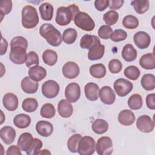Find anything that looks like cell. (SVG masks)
<instances>
[{
  "instance_id": "obj_1",
  "label": "cell",
  "mask_w": 155,
  "mask_h": 155,
  "mask_svg": "<svg viewBox=\"0 0 155 155\" xmlns=\"http://www.w3.org/2000/svg\"><path fill=\"white\" fill-rule=\"evenodd\" d=\"M39 34L53 47L59 46L62 41L61 32L52 24L45 23L39 28Z\"/></svg>"
},
{
  "instance_id": "obj_2",
  "label": "cell",
  "mask_w": 155,
  "mask_h": 155,
  "mask_svg": "<svg viewBox=\"0 0 155 155\" xmlns=\"http://www.w3.org/2000/svg\"><path fill=\"white\" fill-rule=\"evenodd\" d=\"M78 12H79V8L74 4L68 7H60L57 9L55 21L61 26L67 25L74 20Z\"/></svg>"
},
{
  "instance_id": "obj_3",
  "label": "cell",
  "mask_w": 155,
  "mask_h": 155,
  "mask_svg": "<svg viewBox=\"0 0 155 155\" xmlns=\"http://www.w3.org/2000/svg\"><path fill=\"white\" fill-rule=\"evenodd\" d=\"M21 17L22 25L23 27L27 29L35 28L39 21L36 9L30 5H27L23 7Z\"/></svg>"
},
{
  "instance_id": "obj_4",
  "label": "cell",
  "mask_w": 155,
  "mask_h": 155,
  "mask_svg": "<svg viewBox=\"0 0 155 155\" xmlns=\"http://www.w3.org/2000/svg\"><path fill=\"white\" fill-rule=\"evenodd\" d=\"M74 22L76 26L82 30L91 31L95 27V23L91 16L84 12H78L74 17Z\"/></svg>"
},
{
  "instance_id": "obj_5",
  "label": "cell",
  "mask_w": 155,
  "mask_h": 155,
  "mask_svg": "<svg viewBox=\"0 0 155 155\" xmlns=\"http://www.w3.org/2000/svg\"><path fill=\"white\" fill-rule=\"evenodd\" d=\"M96 150V142L94 139L88 136H85L81 138L78 147V153L81 155H91Z\"/></svg>"
},
{
  "instance_id": "obj_6",
  "label": "cell",
  "mask_w": 155,
  "mask_h": 155,
  "mask_svg": "<svg viewBox=\"0 0 155 155\" xmlns=\"http://www.w3.org/2000/svg\"><path fill=\"white\" fill-rule=\"evenodd\" d=\"M27 55V48L23 46L18 45L10 47L9 58L15 64L21 65L25 62Z\"/></svg>"
},
{
  "instance_id": "obj_7",
  "label": "cell",
  "mask_w": 155,
  "mask_h": 155,
  "mask_svg": "<svg viewBox=\"0 0 155 155\" xmlns=\"http://www.w3.org/2000/svg\"><path fill=\"white\" fill-rule=\"evenodd\" d=\"M96 151L99 155H110L113 151V142L110 137L102 136L100 137L96 144Z\"/></svg>"
},
{
  "instance_id": "obj_8",
  "label": "cell",
  "mask_w": 155,
  "mask_h": 155,
  "mask_svg": "<svg viewBox=\"0 0 155 155\" xmlns=\"http://www.w3.org/2000/svg\"><path fill=\"white\" fill-rule=\"evenodd\" d=\"M113 87L119 96L124 97L132 91L133 85L130 81L124 78H119L114 81Z\"/></svg>"
},
{
  "instance_id": "obj_9",
  "label": "cell",
  "mask_w": 155,
  "mask_h": 155,
  "mask_svg": "<svg viewBox=\"0 0 155 155\" xmlns=\"http://www.w3.org/2000/svg\"><path fill=\"white\" fill-rule=\"evenodd\" d=\"M59 85L53 80H48L42 85V93L47 98L52 99L58 96L59 92Z\"/></svg>"
},
{
  "instance_id": "obj_10",
  "label": "cell",
  "mask_w": 155,
  "mask_h": 155,
  "mask_svg": "<svg viewBox=\"0 0 155 155\" xmlns=\"http://www.w3.org/2000/svg\"><path fill=\"white\" fill-rule=\"evenodd\" d=\"M65 96L66 99L70 103L77 102L81 96V88L76 82L68 84L65 89Z\"/></svg>"
},
{
  "instance_id": "obj_11",
  "label": "cell",
  "mask_w": 155,
  "mask_h": 155,
  "mask_svg": "<svg viewBox=\"0 0 155 155\" xmlns=\"http://www.w3.org/2000/svg\"><path fill=\"white\" fill-rule=\"evenodd\" d=\"M136 127L141 132L148 133L151 132L154 128V122L148 115H142L136 120Z\"/></svg>"
},
{
  "instance_id": "obj_12",
  "label": "cell",
  "mask_w": 155,
  "mask_h": 155,
  "mask_svg": "<svg viewBox=\"0 0 155 155\" xmlns=\"http://www.w3.org/2000/svg\"><path fill=\"white\" fill-rule=\"evenodd\" d=\"M80 72L78 65L72 61L67 62L62 67V73L63 76L69 79H74L79 75Z\"/></svg>"
},
{
  "instance_id": "obj_13",
  "label": "cell",
  "mask_w": 155,
  "mask_h": 155,
  "mask_svg": "<svg viewBox=\"0 0 155 155\" xmlns=\"http://www.w3.org/2000/svg\"><path fill=\"white\" fill-rule=\"evenodd\" d=\"M133 41L139 48L143 50L147 48L150 46L151 38L147 32L139 31L134 35Z\"/></svg>"
},
{
  "instance_id": "obj_14",
  "label": "cell",
  "mask_w": 155,
  "mask_h": 155,
  "mask_svg": "<svg viewBox=\"0 0 155 155\" xmlns=\"http://www.w3.org/2000/svg\"><path fill=\"white\" fill-rule=\"evenodd\" d=\"M99 97L101 101L106 105L113 104L116 99V94L110 86L102 87L99 92Z\"/></svg>"
},
{
  "instance_id": "obj_15",
  "label": "cell",
  "mask_w": 155,
  "mask_h": 155,
  "mask_svg": "<svg viewBox=\"0 0 155 155\" xmlns=\"http://www.w3.org/2000/svg\"><path fill=\"white\" fill-rule=\"evenodd\" d=\"M105 53V46L101 44V41L95 43L88 50V58L90 61L101 59Z\"/></svg>"
},
{
  "instance_id": "obj_16",
  "label": "cell",
  "mask_w": 155,
  "mask_h": 155,
  "mask_svg": "<svg viewBox=\"0 0 155 155\" xmlns=\"http://www.w3.org/2000/svg\"><path fill=\"white\" fill-rule=\"evenodd\" d=\"M16 137L15 130L10 126H5L0 130V137L4 143L10 145L13 142Z\"/></svg>"
},
{
  "instance_id": "obj_17",
  "label": "cell",
  "mask_w": 155,
  "mask_h": 155,
  "mask_svg": "<svg viewBox=\"0 0 155 155\" xmlns=\"http://www.w3.org/2000/svg\"><path fill=\"white\" fill-rule=\"evenodd\" d=\"M34 138L31 133L25 132L21 134L18 140L17 145L22 151L25 153L30 149L31 147Z\"/></svg>"
},
{
  "instance_id": "obj_18",
  "label": "cell",
  "mask_w": 155,
  "mask_h": 155,
  "mask_svg": "<svg viewBox=\"0 0 155 155\" xmlns=\"http://www.w3.org/2000/svg\"><path fill=\"white\" fill-rule=\"evenodd\" d=\"M36 130L42 137L50 136L53 131V126L51 123L46 120H40L36 123Z\"/></svg>"
},
{
  "instance_id": "obj_19",
  "label": "cell",
  "mask_w": 155,
  "mask_h": 155,
  "mask_svg": "<svg viewBox=\"0 0 155 155\" xmlns=\"http://www.w3.org/2000/svg\"><path fill=\"white\" fill-rule=\"evenodd\" d=\"M2 104L7 110L10 111H15L18 107V97L12 93H7L3 97Z\"/></svg>"
},
{
  "instance_id": "obj_20",
  "label": "cell",
  "mask_w": 155,
  "mask_h": 155,
  "mask_svg": "<svg viewBox=\"0 0 155 155\" xmlns=\"http://www.w3.org/2000/svg\"><path fill=\"white\" fill-rule=\"evenodd\" d=\"M28 76L35 81L38 82L44 79L47 76L46 70L38 65L29 68L28 71Z\"/></svg>"
},
{
  "instance_id": "obj_21",
  "label": "cell",
  "mask_w": 155,
  "mask_h": 155,
  "mask_svg": "<svg viewBox=\"0 0 155 155\" xmlns=\"http://www.w3.org/2000/svg\"><path fill=\"white\" fill-rule=\"evenodd\" d=\"M119 122L124 126H130L135 122V115L130 110H123L118 114Z\"/></svg>"
},
{
  "instance_id": "obj_22",
  "label": "cell",
  "mask_w": 155,
  "mask_h": 155,
  "mask_svg": "<svg viewBox=\"0 0 155 155\" xmlns=\"http://www.w3.org/2000/svg\"><path fill=\"white\" fill-rule=\"evenodd\" d=\"M59 114L64 118L70 117L73 112V108L71 103L67 99H61L58 104Z\"/></svg>"
},
{
  "instance_id": "obj_23",
  "label": "cell",
  "mask_w": 155,
  "mask_h": 155,
  "mask_svg": "<svg viewBox=\"0 0 155 155\" xmlns=\"http://www.w3.org/2000/svg\"><path fill=\"white\" fill-rule=\"evenodd\" d=\"M21 87L25 93L33 94L38 91V82L33 81L29 76H26L21 81Z\"/></svg>"
},
{
  "instance_id": "obj_24",
  "label": "cell",
  "mask_w": 155,
  "mask_h": 155,
  "mask_svg": "<svg viewBox=\"0 0 155 155\" xmlns=\"http://www.w3.org/2000/svg\"><path fill=\"white\" fill-rule=\"evenodd\" d=\"M84 91L86 98L91 101H95L99 97V87L94 82L87 83L84 87Z\"/></svg>"
},
{
  "instance_id": "obj_25",
  "label": "cell",
  "mask_w": 155,
  "mask_h": 155,
  "mask_svg": "<svg viewBox=\"0 0 155 155\" xmlns=\"http://www.w3.org/2000/svg\"><path fill=\"white\" fill-rule=\"evenodd\" d=\"M122 57L127 62L134 61L137 56V50L131 44L125 45L122 50Z\"/></svg>"
},
{
  "instance_id": "obj_26",
  "label": "cell",
  "mask_w": 155,
  "mask_h": 155,
  "mask_svg": "<svg viewBox=\"0 0 155 155\" xmlns=\"http://www.w3.org/2000/svg\"><path fill=\"white\" fill-rule=\"evenodd\" d=\"M139 65L145 70H153L155 68V58L153 53H148L141 56Z\"/></svg>"
},
{
  "instance_id": "obj_27",
  "label": "cell",
  "mask_w": 155,
  "mask_h": 155,
  "mask_svg": "<svg viewBox=\"0 0 155 155\" xmlns=\"http://www.w3.org/2000/svg\"><path fill=\"white\" fill-rule=\"evenodd\" d=\"M41 18L44 21H51L53 18L54 8L53 5L48 2L42 3L39 8Z\"/></svg>"
},
{
  "instance_id": "obj_28",
  "label": "cell",
  "mask_w": 155,
  "mask_h": 155,
  "mask_svg": "<svg viewBox=\"0 0 155 155\" xmlns=\"http://www.w3.org/2000/svg\"><path fill=\"white\" fill-rule=\"evenodd\" d=\"M31 123L30 117L25 114L21 113L17 114L13 118V124L15 126L20 129L27 128Z\"/></svg>"
},
{
  "instance_id": "obj_29",
  "label": "cell",
  "mask_w": 155,
  "mask_h": 155,
  "mask_svg": "<svg viewBox=\"0 0 155 155\" xmlns=\"http://www.w3.org/2000/svg\"><path fill=\"white\" fill-rule=\"evenodd\" d=\"M91 129L94 133L97 134H102L107 131L108 129V124L104 119H97L92 123Z\"/></svg>"
},
{
  "instance_id": "obj_30",
  "label": "cell",
  "mask_w": 155,
  "mask_h": 155,
  "mask_svg": "<svg viewBox=\"0 0 155 155\" xmlns=\"http://www.w3.org/2000/svg\"><path fill=\"white\" fill-rule=\"evenodd\" d=\"M89 71L91 76L97 79L104 78L107 73L105 65L101 63L91 65L89 68Z\"/></svg>"
},
{
  "instance_id": "obj_31",
  "label": "cell",
  "mask_w": 155,
  "mask_h": 155,
  "mask_svg": "<svg viewBox=\"0 0 155 155\" xmlns=\"http://www.w3.org/2000/svg\"><path fill=\"white\" fill-rule=\"evenodd\" d=\"M142 88L147 91L153 90L155 88V76L153 74H144L140 81Z\"/></svg>"
},
{
  "instance_id": "obj_32",
  "label": "cell",
  "mask_w": 155,
  "mask_h": 155,
  "mask_svg": "<svg viewBox=\"0 0 155 155\" xmlns=\"http://www.w3.org/2000/svg\"><path fill=\"white\" fill-rule=\"evenodd\" d=\"M42 58L46 65L53 66L57 62L58 54L55 51L51 49H47L42 53Z\"/></svg>"
},
{
  "instance_id": "obj_33",
  "label": "cell",
  "mask_w": 155,
  "mask_h": 155,
  "mask_svg": "<svg viewBox=\"0 0 155 155\" xmlns=\"http://www.w3.org/2000/svg\"><path fill=\"white\" fill-rule=\"evenodd\" d=\"M99 38L95 35H85L80 41V47L84 49H90L95 43L99 41Z\"/></svg>"
},
{
  "instance_id": "obj_34",
  "label": "cell",
  "mask_w": 155,
  "mask_h": 155,
  "mask_svg": "<svg viewBox=\"0 0 155 155\" xmlns=\"http://www.w3.org/2000/svg\"><path fill=\"white\" fill-rule=\"evenodd\" d=\"M131 4L133 7L134 11L139 15L147 12L150 6V2L148 0H133L131 2Z\"/></svg>"
},
{
  "instance_id": "obj_35",
  "label": "cell",
  "mask_w": 155,
  "mask_h": 155,
  "mask_svg": "<svg viewBox=\"0 0 155 155\" xmlns=\"http://www.w3.org/2000/svg\"><path fill=\"white\" fill-rule=\"evenodd\" d=\"M142 97L139 94H133L128 99V105L131 110H139L142 107Z\"/></svg>"
},
{
  "instance_id": "obj_36",
  "label": "cell",
  "mask_w": 155,
  "mask_h": 155,
  "mask_svg": "<svg viewBox=\"0 0 155 155\" xmlns=\"http://www.w3.org/2000/svg\"><path fill=\"white\" fill-rule=\"evenodd\" d=\"M38 107V102L35 98L28 97L25 99L22 103V108L24 111L32 113L36 110Z\"/></svg>"
},
{
  "instance_id": "obj_37",
  "label": "cell",
  "mask_w": 155,
  "mask_h": 155,
  "mask_svg": "<svg viewBox=\"0 0 155 155\" xmlns=\"http://www.w3.org/2000/svg\"><path fill=\"white\" fill-rule=\"evenodd\" d=\"M78 33L76 30L73 28L65 29L62 35V41L67 44H72L76 40Z\"/></svg>"
},
{
  "instance_id": "obj_38",
  "label": "cell",
  "mask_w": 155,
  "mask_h": 155,
  "mask_svg": "<svg viewBox=\"0 0 155 155\" xmlns=\"http://www.w3.org/2000/svg\"><path fill=\"white\" fill-rule=\"evenodd\" d=\"M56 113V110L54 105L50 103L44 104L40 110V114L42 117L51 119L53 117Z\"/></svg>"
},
{
  "instance_id": "obj_39",
  "label": "cell",
  "mask_w": 155,
  "mask_h": 155,
  "mask_svg": "<svg viewBox=\"0 0 155 155\" xmlns=\"http://www.w3.org/2000/svg\"><path fill=\"white\" fill-rule=\"evenodd\" d=\"M82 137L80 134H74L71 136L67 140V148L71 153H77L79 142Z\"/></svg>"
},
{
  "instance_id": "obj_40",
  "label": "cell",
  "mask_w": 155,
  "mask_h": 155,
  "mask_svg": "<svg viewBox=\"0 0 155 155\" xmlns=\"http://www.w3.org/2000/svg\"><path fill=\"white\" fill-rule=\"evenodd\" d=\"M122 24L125 28L133 30L138 27L139 20L136 16L128 15L124 18L122 20Z\"/></svg>"
},
{
  "instance_id": "obj_41",
  "label": "cell",
  "mask_w": 155,
  "mask_h": 155,
  "mask_svg": "<svg viewBox=\"0 0 155 155\" xmlns=\"http://www.w3.org/2000/svg\"><path fill=\"white\" fill-rule=\"evenodd\" d=\"M124 76L128 79L132 81H135L139 78L140 72L139 69L136 66L130 65L124 70Z\"/></svg>"
},
{
  "instance_id": "obj_42",
  "label": "cell",
  "mask_w": 155,
  "mask_h": 155,
  "mask_svg": "<svg viewBox=\"0 0 155 155\" xmlns=\"http://www.w3.org/2000/svg\"><path fill=\"white\" fill-rule=\"evenodd\" d=\"M103 19L108 25H113L117 22L119 14L115 10H109L104 15Z\"/></svg>"
},
{
  "instance_id": "obj_43",
  "label": "cell",
  "mask_w": 155,
  "mask_h": 155,
  "mask_svg": "<svg viewBox=\"0 0 155 155\" xmlns=\"http://www.w3.org/2000/svg\"><path fill=\"white\" fill-rule=\"evenodd\" d=\"M42 147V142L38 138H34L33 143L30 149L26 152L27 155H35L38 154Z\"/></svg>"
},
{
  "instance_id": "obj_44",
  "label": "cell",
  "mask_w": 155,
  "mask_h": 155,
  "mask_svg": "<svg viewBox=\"0 0 155 155\" xmlns=\"http://www.w3.org/2000/svg\"><path fill=\"white\" fill-rule=\"evenodd\" d=\"M127 38V33L122 29H116L113 31L110 39L112 41L117 42L124 41Z\"/></svg>"
},
{
  "instance_id": "obj_45",
  "label": "cell",
  "mask_w": 155,
  "mask_h": 155,
  "mask_svg": "<svg viewBox=\"0 0 155 155\" xmlns=\"http://www.w3.org/2000/svg\"><path fill=\"white\" fill-rule=\"evenodd\" d=\"M12 9V1L10 0H4L0 2V11L1 16V21L3 16L8 15Z\"/></svg>"
},
{
  "instance_id": "obj_46",
  "label": "cell",
  "mask_w": 155,
  "mask_h": 155,
  "mask_svg": "<svg viewBox=\"0 0 155 155\" xmlns=\"http://www.w3.org/2000/svg\"><path fill=\"white\" fill-rule=\"evenodd\" d=\"M39 63V59L38 54L34 51L28 52L27 55V58L25 62V65L30 68L32 65H38Z\"/></svg>"
},
{
  "instance_id": "obj_47",
  "label": "cell",
  "mask_w": 155,
  "mask_h": 155,
  "mask_svg": "<svg viewBox=\"0 0 155 155\" xmlns=\"http://www.w3.org/2000/svg\"><path fill=\"white\" fill-rule=\"evenodd\" d=\"M113 33L112 28L108 25H104L99 27L97 33L99 36L103 39H108L110 38Z\"/></svg>"
},
{
  "instance_id": "obj_48",
  "label": "cell",
  "mask_w": 155,
  "mask_h": 155,
  "mask_svg": "<svg viewBox=\"0 0 155 155\" xmlns=\"http://www.w3.org/2000/svg\"><path fill=\"white\" fill-rule=\"evenodd\" d=\"M108 68L113 74L119 73L122 68V64L117 59H113L108 63Z\"/></svg>"
},
{
  "instance_id": "obj_49",
  "label": "cell",
  "mask_w": 155,
  "mask_h": 155,
  "mask_svg": "<svg viewBox=\"0 0 155 155\" xmlns=\"http://www.w3.org/2000/svg\"><path fill=\"white\" fill-rule=\"evenodd\" d=\"M23 46L27 48L28 47V42L27 39L21 36H18L14 37L10 42V47H14V46Z\"/></svg>"
},
{
  "instance_id": "obj_50",
  "label": "cell",
  "mask_w": 155,
  "mask_h": 155,
  "mask_svg": "<svg viewBox=\"0 0 155 155\" xmlns=\"http://www.w3.org/2000/svg\"><path fill=\"white\" fill-rule=\"evenodd\" d=\"M109 4V1L108 0H96L94 1V7L99 12L105 10Z\"/></svg>"
},
{
  "instance_id": "obj_51",
  "label": "cell",
  "mask_w": 155,
  "mask_h": 155,
  "mask_svg": "<svg viewBox=\"0 0 155 155\" xmlns=\"http://www.w3.org/2000/svg\"><path fill=\"white\" fill-rule=\"evenodd\" d=\"M124 3L123 0H111L109 1L108 7L111 10H118L122 7Z\"/></svg>"
},
{
  "instance_id": "obj_52",
  "label": "cell",
  "mask_w": 155,
  "mask_h": 155,
  "mask_svg": "<svg viewBox=\"0 0 155 155\" xmlns=\"http://www.w3.org/2000/svg\"><path fill=\"white\" fill-rule=\"evenodd\" d=\"M154 97H155V94L154 93L149 94L146 97V105H147V107L149 109L153 110H154L155 109Z\"/></svg>"
},
{
  "instance_id": "obj_53",
  "label": "cell",
  "mask_w": 155,
  "mask_h": 155,
  "mask_svg": "<svg viewBox=\"0 0 155 155\" xmlns=\"http://www.w3.org/2000/svg\"><path fill=\"white\" fill-rule=\"evenodd\" d=\"M21 150L20 148L16 145H12L10 147H9L6 151V154L7 155H14V154H16V155H22V153L21 152Z\"/></svg>"
},
{
  "instance_id": "obj_54",
  "label": "cell",
  "mask_w": 155,
  "mask_h": 155,
  "mask_svg": "<svg viewBox=\"0 0 155 155\" xmlns=\"http://www.w3.org/2000/svg\"><path fill=\"white\" fill-rule=\"evenodd\" d=\"M8 47V42L7 41L3 38V36H1V55H4L7 50Z\"/></svg>"
},
{
  "instance_id": "obj_55",
  "label": "cell",
  "mask_w": 155,
  "mask_h": 155,
  "mask_svg": "<svg viewBox=\"0 0 155 155\" xmlns=\"http://www.w3.org/2000/svg\"><path fill=\"white\" fill-rule=\"evenodd\" d=\"M51 154V153L48 150H46V149H44V150H41L38 154Z\"/></svg>"
}]
</instances>
